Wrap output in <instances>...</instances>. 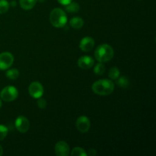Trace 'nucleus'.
Here are the masks:
<instances>
[{
    "label": "nucleus",
    "mask_w": 156,
    "mask_h": 156,
    "mask_svg": "<svg viewBox=\"0 0 156 156\" xmlns=\"http://www.w3.org/2000/svg\"><path fill=\"white\" fill-rule=\"evenodd\" d=\"M9 4L7 0H0V14H5L9 11Z\"/></svg>",
    "instance_id": "nucleus-20"
},
{
    "label": "nucleus",
    "mask_w": 156,
    "mask_h": 156,
    "mask_svg": "<svg viewBox=\"0 0 156 156\" xmlns=\"http://www.w3.org/2000/svg\"><path fill=\"white\" fill-rule=\"evenodd\" d=\"M91 88L98 95L108 96L114 91V83L110 79H100L93 83Z\"/></svg>",
    "instance_id": "nucleus-1"
},
{
    "label": "nucleus",
    "mask_w": 156,
    "mask_h": 156,
    "mask_svg": "<svg viewBox=\"0 0 156 156\" xmlns=\"http://www.w3.org/2000/svg\"><path fill=\"white\" fill-rule=\"evenodd\" d=\"M72 156H87V152L81 147H75L71 152Z\"/></svg>",
    "instance_id": "nucleus-19"
},
{
    "label": "nucleus",
    "mask_w": 156,
    "mask_h": 156,
    "mask_svg": "<svg viewBox=\"0 0 156 156\" xmlns=\"http://www.w3.org/2000/svg\"><path fill=\"white\" fill-rule=\"evenodd\" d=\"M76 126L78 130L82 133H85L88 132L91 127L90 120L85 116H81L77 119L76 122Z\"/></svg>",
    "instance_id": "nucleus-8"
},
{
    "label": "nucleus",
    "mask_w": 156,
    "mask_h": 156,
    "mask_svg": "<svg viewBox=\"0 0 156 156\" xmlns=\"http://www.w3.org/2000/svg\"><path fill=\"white\" fill-rule=\"evenodd\" d=\"M9 133V129L7 126L2 124H0V141L4 140Z\"/></svg>",
    "instance_id": "nucleus-21"
},
{
    "label": "nucleus",
    "mask_w": 156,
    "mask_h": 156,
    "mask_svg": "<svg viewBox=\"0 0 156 156\" xmlns=\"http://www.w3.org/2000/svg\"><path fill=\"white\" fill-rule=\"evenodd\" d=\"M69 24L74 29H80L84 25V20L80 17H74L69 21Z\"/></svg>",
    "instance_id": "nucleus-13"
},
{
    "label": "nucleus",
    "mask_w": 156,
    "mask_h": 156,
    "mask_svg": "<svg viewBox=\"0 0 156 156\" xmlns=\"http://www.w3.org/2000/svg\"><path fill=\"white\" fill-rule=\"evenodd\" d=\"M65 6V9L66 12H69V13H77L80 10V6L77 2H73V1L70 3L67 4Z\"/></svg>",
    "instance_id": "nucleus-14"
},
{
    "label": "nucleus",
    "mask_w": 156,
    "mask_h": 156,
    "mask_svg": "<svg viewBox=\"0 0 156 156\" xmlns=\"http://www.w3.org/2000/svg\"><path fill=\"white\" fill-rule=\"evenodd\" d=\"M117 85L119 87L122 88H127L129 85V81L126 76H121V77H118L117 79Z\"/></svg>",
    "instance_id": "nucleus-15"
},
{
    "label": "nucleus",
    "mask_w": 156,
    "mask_h": 156,
    "mask_svg": "<svg viewBox=\"0 0 156 156\" xmlns=\"http://www.w3.org/2000/svg\"><path fill=\"white\" fill-rule=\"evenodd\" d=\"M55 152L58 156H68L70 153V149L68 143L65 141H59L55 146Z\"/></svg>",
    "instance_id": "nucleus-9"
},
{
    "label": "nucleus",
    "mask_w": 156,
    "mask_h": 156,
    "mask_svg": "<svg viewBox=\"0 0 156 156\" xmlns=\"http://www.w3.org/2000/svg\"><path fill=\"white\" fill-rule=\"evenodd\" d=\"M3 154V149H2V147L1 146H0V156L2 155Z\"/></svg>",
    "instance_id": "nucleus-26"
},
{
    "label": "nucleus",
    "mask_w": 156,
    "mask_h": 156,
    "mask_svg": "<svg viewBox=\"0 0 156 156\" xmlns=\"http://www.w3.org/2000/svg\"><path fill=\"white\" fill-rule=\"evenodd\" d=\"M11 5L13 6V7H15V6L16 5V2H15V1H12V2H11Z\"/></svg>",
    "instance_id": "nucleus-25"
},
{
    "label": "nucleus",
    "mask_w": 156,
    "mask_h": 156,
    "mask_svg": "<svg viewBox=\"0 0 156 156\" xmlns=\"http://www.w3.org/2000/svg\"><path fill=\"white\" fill-rule=\"evenodd\" d=\"M14 62V56L9 52L0 53V69L6 70L10 68Z\"/></svg>",
    "instance_id": "nucleus-5"
},
{
    "label": "nucleus",
    "mask_w": 156,
    "mask_h": 156,
    "mask_svg": "<svg viewBox=\"0 0 156 156\" xmlns=\"http://www.w3.org/2000/svg\"><path fill=\"white\" fill-rule=\"evenodd\" d=\"M18 91L15 86L9 85L3 88L0 92V98L2 101L6 102H11L15 101L18 98Z\"/></svg>",
    "instance_id": "nucleus-4"
},
{
    "label": "nucleus",
    "mask_w": 156,
    "mask_h": 156,
    "mask_svg": "<svg viewBox=\"0 0 156 156\" xmlns=\"http://www.w3.org/2000/svg\"><path fill=\"white\" fill-rule=\"evenodd\" d=\"M94 64V59L91 56H82L78 59V66L82 69H88Z\"/></svg>",
    "instance_id": "nucleus-11"
},
{
    "label": "nucleus",
    "mask_w": 156,
    "mask_h": 156,
    "mask_svg": "<svg viewBox=\"0 0 156 156\" xmlns=\"http://www.w3.org/2000/svg\"><path fill=\"white\" fill-rule=\"evenodd\" d=\"M50 21L53 27L57 28L65 27L67 23V16L65 11L60 8L53 9L50 14Z\"/></svg>",
    "instance_id": "nucleus-3"
},
{
    "label": "nucleus",
    "mask_w": 156,
    "mask_h": 156,
    "mask_svg": "<svg viewBox=\"0 0 156 156\" xmlns=\"http://www.w3.org/2000/svg\"><path fill=\"white\" fill-rule=\"evenodd\" d=\"M120 70L117 67H112V68L110 69L109 73H108V76H109L110 79H114V80H116L117 78L120 76Z\"/></svg>",
    "instance_id": "nucleus-18"
},
{
    "label": "nucleus",
    "mask_w": 156,
    "mask_h": 156,
    "mask_svg": "<svg viewBox=\"0 0 156 156\" xmlns=\"http://www.w3.org/2000/svg\"><path fill=\"white\" fill-rule=\"evenodd\" d=\"M37 0H19V4L24 10H30L36 5Z\"/></svg>",
    "instance_id": "nucleus-12"
},
{
    "label": "nucleus",
    "mask_w": 156,
    "mask_h": 156,
    "mask_svg": "<svg viewBox=\"0 0 156 156\" xmlns=\"http://www.w3.org/2000/svg\"><path fill=\"white\" fill-rule=\"evenodd\" d=\"M105 66L104 65L102 62H99V63L96 64L94 68V73L96 75H98V76H101L104 73H105Z\"/></svg>",
    "instance_id": "nucleus-17"
},
{
    "label": "nucleus",
    "mask_w": 156,
    "mask_h": 156,
    "mask_svg": "<svg viewBox=\"0 0 156 156\" xmlns=\"http://www.w3.org/2000/svg\"><path fill=\"white\" fill-rule=\"evenodd\" d=\"M72 1H73V0H57L58 2H59V4L62 5H66L67 4L70 3Z\"/></svg>",
    "instance_id": "nucleus-23"
},
{
    "label": "nucleus",
    "mask_w": 156,
    "mask_h": 156,
    "mask_svg": "<svg viewBox=\"0 0 156 156\" xmlns=\"http://www.w3.org/2000/svg\"><path fill=\"white\" fill-rule=\"evenodd\" d=\"M19 71L17 69H10L6 72V76L8 79H12V80H15L19 76Z\"/></svg>",
    "instance_id": "nucleus-16"
},
{
    "label": "nucleus",
    "mask_w": 156,
    "mask_h": 156,
    "mask_svg": "<svg viewBox=\"0 0 156 156\" xmlns=\"http://www.w3.org/2000/svg\"><path fill=\"white\" fill-rule=\"evenodd\" d=\"M114 56V50L111 45L107 44L99 45L94 51L95 59L99 62H107L111 61Z\"/></svg>",
    "instance_id": "nucleus-2"
},
{
    "label": "nucleus",
    "mask_w": 156,
    "mask_h": 156,
    "mask_svg": "<svg viewBox=\"0 0 156 156\" xmlns=\"http://www.w3.org/2000/svg\"><path fill=\"white\" fill-rule=\"evenodd\" d=\"M95 41L91 37H85L82 38L79 44V48L83 52H89L94 48Z\"/></svg>",
    "instance_id": "nucleus-10"
},
{
    "label": "nucleus",
    "mask_w": 156,
    "mask_h": 156,
    "mask_svg": "<svg viewBox=\"0 0 156 156\" xmlns=\"http://www.w3.org/2000/svg\"><path fill=\"white\" fill-rule=\"evenodd\" d=\"M37 106L39 107L41 109H44L47 106V101L44 98H37Z\"/></svg>",
    "instance_id": "nucleus-22"
},
{
    "label": "nucleus",
    "mask_w": 156,
    "mask_h": 156,
    "mask_svg": "<svg viewBox=\"0 0 156 156\" xmlns=\"http://www.w3.org/2000/svg\"><path fill=\"white\" fill-rule=\"evenodd\" d=\"M28 92L32 98L37 99L44 94V87L39 82H33L29 85Z\"/></svg>",
    "instance_id": "nucleus-6"
},
{
    "label": "nucleus",
    "mask_w": 156,
    "mask_h": 156,
    "mask_svg": "<svg viewBox=\"0 0 156 156\" xmlns=\"http://www.w3.org/2000/svg\"><path fill=\"white\" fill-rule=\"evenodd\" d=\"M2 105V100H1V99H0V108H1Z\"/></svg>",
    "instance_id": "nucleus-27"
},
{
    "label": "nucleus",
    "mask_w": 156,
    "mask_h": 156,
    "mask_svg": "<svg viewBox=\"0 0 156 156\" xmlns=\"http://www.w3.org/2000/svg\"><path fill=\"white\" fill-rule=\"evenodd\" d=\"M15 126L20 133H25L30 128V122H29L28 119L24 116H19L15 120Z\"/></svg>",
    "instance_id": "nucleus-7"
},
{
    "label": "nucleus",
    "mask_w": 156,
    "mask_h": 156,
    "mask_svg": "<svg viewBox=\"0 0 156 156\" xmlns=\"http://www.w3.org/2000/svg\"><path fill=\"white\" fill-rule=\"evenodd\" d=\"M96 154H97V152H96V150L95 149H89V150H88V153H87V155H90V156H94L96 155Z\"/></svg>",
    "instance_id": "nucleus-24"
}]
</instances>
